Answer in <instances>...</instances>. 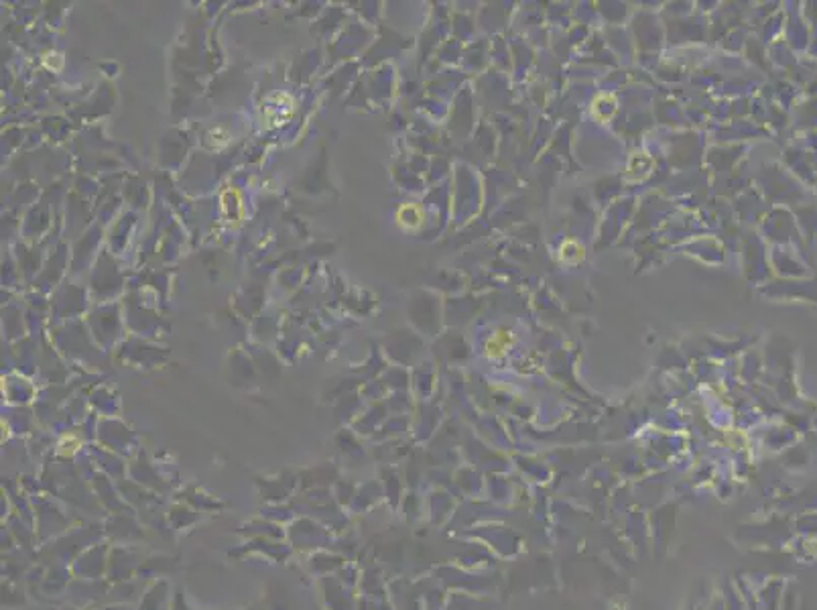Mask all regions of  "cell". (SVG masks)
Returning <instances> with one entry per match:
<instances>
[{"mask_svg":"<svg viewBox=\"0 0 817 610\" xmlns=\"http://www.w3.org/2000/svg\"><path fill=\"white\" fill-rule=\"evenodd\" d=\"M287 112H293V100L291 96H285V94L273 96L265 106V116L271 122V127H279L283 125V122H287L291 118V114Z\"/></svg>","mask_w":817,"mask_h":610,"instance_id":"obj_1","label":"cell"}]
</instances>
